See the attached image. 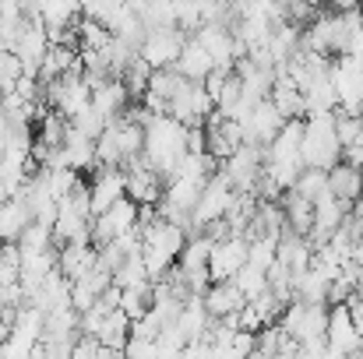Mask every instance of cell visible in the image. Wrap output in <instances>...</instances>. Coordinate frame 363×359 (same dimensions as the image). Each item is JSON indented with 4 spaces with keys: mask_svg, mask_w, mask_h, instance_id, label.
<instances>
[{
    "mask_svg": "<svg viewBox=\"0 0 363 359\" xmlns=\"http://www.w3.org/2000/svg\"><path fill=\"white\" fill-rule=\"evenodd\" d=\"M187 155V123L173 120L169 113H152L145 123V162L162 176L173 180Z\"/></svg>",
    "mask_w": 363,
    "mask_h": 359,
    "instance_id": "obj_1",
    "label": "cell"
},
{
    "mask_svg": "<svg viewBox=\"0 0 363 359\" xmlns=\"http://www.w3.org/2000/svg\"><path fill=\"white\" fill-rule=\"evenodd\" d=\"M342 162V144L335 137V113L303 120V166L307 169H332Z\"/></svg>",
    "mask_w": 363,
    "mask_h": 359,
    "instance_id": "obj_2",
    "label": "cell"
},
{
    "mask_svg": "<svg viewBox=\"0 0 363 359\" xmlns=\"http://www.w3.org/2000/svg\"><path fill=\"white\" fill-rule=\"evenodd\" d=\"M237 201H240V190L230 183V176L219 169L208 183H205V190H201V198H198V205H194V212H191V233H201L208 222H219V219H226L233 208H237Z\"/></svg>",
    "mask_w": 363,
    "mask_h": 359,
    "instance_id": "obj_3",
    "label": "cell"
},
{
    "mask_svg": "<svg viewBox=\"0 0 363 359\" xmlns=\"http://www.w3.org/2000/svg\"><path fill=\"white\" fill-rule=\"evenodd\" d=\"M43 92H46V106L57 110V113H64L67 120L78 117V113L92 103V85L85 81L82 67H74L71 74H64V78L43 85Z\"/></svg>",
    "mask_w": 363,
    "mask_h": 359,
    "instance_id": "obj_4",
    "label": "cell"
},
{
    "mask_svg": "<svg viewBox=\"0 0 363 359\" xmlns=\"http://www.w3.org/2000/svg\"><path fill=\"white\" fill-rule=\"evenodd\" d=\"M187 32L177 28V25H166V28H148L145 42H141V60L152 67V71H162V67H173L187 46Z\"/></svg>",
    "mask_w": 363,
    "mask_h": 359,
    "instance_id": "obj_5",
    "label": "cell"
},
{
    "mask_svg": "<svg viewBox=\"0 0 363 359\" xmlns=\"http://www.w3.org/2000/svg\"><path fill=\"white\" fill-rule=\"evenodd\" d=\"M138 219H141V205H134L130 198H123L113 208H106L103 215L92 219V243L96 246H106L113 239L127 237L130 229H138Z\"/></svg>",
    "mask_w": 363,
    "mask_h": 359,
    "instance_id": "obj_6",
    "label": "cell"
},
{
    "mask_svg": "<svg viewBox=\"0 0 363 359\" xmlns=\"http://www.w3.org/2000/svg\"><path fill=\"white\" fill-rule=\"evenodd\" d=\"M332 85L339 96V110L360 113L363 106V60L357 57H335L332 60Z\"/></svg>",
    "mask_w": 363,
    "mask_h": 359,
    "instance_id": "obj_7",
    "label": "cell"
},
{
    "mask_svg": "<svg viewBox=\"0 0 363 359\" xmlns=\"http://www.w3.org/2000/svg\"><path fill=\"white\" fill-rule=\"evenodd\" d=\"M194 39L208 50V57L216 60V67H237V60L247 57L243 53V46L237 42V32L230 28V25H223V21H212V25H201L198 32H194Z\"/></svg>",
    "mask_w": 363,
    "mask_h": 359,
    "instance_id": "obj_8",
    "label": "cell"
},
{
    "mask_svg": "<svg viewBox=\"0 0 363 359\" xmlns=\"http://www.w3.org/2000/svg\"><path fill=\"white\" fill-rule=\"evenodd\" d=\"M89 198H92V215H103L106 208H113L117 201H123L127 198V173H123V166H99V169H92Z\"/></svg>",
    "mask_w": 363,
    "mask_h": 359,
    "instance_id": "obj_9",
    "label": "cell"
},
{
    "mask_svg": "<svg viewBox=\"0 0 363 359\" xmlns=\"http://www.w3.org/2000/svg\"><path fill=\"white\" fill-rule=\"evenodd\" d=\"M127 173V198L134 205H159L162 201V190H166V180L145 162V159H130L123 166Z\"/></svg>",
    "mask_w": 363,
    "mask_h": 359,
    "instance_id": "obj_10",
    "label": "cell"
},
{
    "mask_svg": "<svg viewBox=\"0 0 363 359\" xmlns=\"http://www.w3.org/2000/svg\"><path fill=\"white\" fill-rule=\"evenodd\" d=\"M247 261H250V243L243 237L219 239V243L212 246V257H208L212 282H230V278H237V271H240Z\"/></svg>",
    "mask_w": 363,
    "mask_h": 359,
    "instance_id": "obj_11",
    "label": "cell"
},
{
    "mask_svg": "<svg viewBox=\"0 0 363 359\" xmlns=\"http://www.w3.org/2000/svg\"><path fill=\"white\" fill-rule=\"evenodd\" d=\"M85 0H39V21L50 32V42H64L67 32L78 28Z\"/></svg>",
    "mask_w": 363,
    "mask_h": 359,
    "instance_id": "obj_12",
    "label": "cell"
},
{
    "mask_svg": "<svg viewBox=\"0 0 363 359\" xmlns=\"http://www.w3.org/2000/svg\"><path fill=\"white\" fill-rule=\"evenodd\" d=\"M325 338H328V349H335V353H342V356L363 349V338H360V331H357V324H353L350 303L328 307V335H325Z\"/></svg>",
    "mask_w": 363,
    "mask_h": 359,
    "instance_id": "obj_13",
    "label": "cell"
},
{
    "mask_svg": "<svg viewBox=\"0 0 363 359\" xmlns=\"http://www.w3.org/2000/svg\"><path fill=\"white\" fill-rule=\"evenodd\" d=\"M282 127H286V117L272 106V99H264V103H257V106L250 110V117L243 120V137H247L250 144L268 148L272 137H275Z\"/></svg>",
    "mask_w": 363,
    "mask_h": 359,
    "instance_id": "obj_14",
    "label": "cell"
},
{
    "mask_svg": "<svg viewBox=\"0 0 363 359\" xmlns=\"http://www.w3.org/2000/svg\"><path fill=\"white\" fill-rule=\"evenodd\" d=\"M96 264H99V246L96 243H67V246H60L57 268H60V275L67 282H78V278L92 275Z\"/></svg>",
    "mask_w": 363,
    "mask_h": 359,
    "instance_id": "obj_15",
    "label": "cell"
},
{
    "mask_svg": "<svg viewBox=\"0 0 363 359\" xmlns=\"http://www.w3.org/2000/svg\"><path fill=\"white\" fill-rule=\"evenodd\" d=\"M201 303H205V310H208L212 321H223V317L240 314L243 307H247V296L237 289V282L230 278V282H212L208 292L201 296Z\"/></svg>",
    "mask_w": 363,
    "mask_h": 359,
    "instance_id": "obj_16",
    "label": "cell"
},
{
    "mask_svg": "<svg viewBox=\"0 0 363 359\" xmlns=\"http://www.w3.org/2000/svg\"><path fill=\"white\" fill-rule=\"evenodd\" d=\"M60 155H64V166H67V169H74V173H89V169H99V155H96V137H89V134H82V130H74V127L67 130Z\"/></svg>",
    "mask_w": 363,
    "mask_h": 359,
    "instance_id": "obj_17",
    "label": "cell"
},
{
    "mask_svg": "<svg viewBox=\"0 0 363 359\" xmlns=\"http://www.w3.org/2000/svg\"><path fill=\"white\" fill-rule=\"evenodd\" d=\"M328 190H332L339 201L357 205V201L363 198V169L342 159L339 166H332V169H328Z\"/></svg>",
    "mask_w": 363,
    "mask_h": 359,
    "instance_id": "obj_18",
    "label": "cell"
},
{
    "mask_svg": "<svg viewBox=\"0 0 363 359\" xmlns=\"http://www.w3.org/2000/svg\"><path fill=\"white\" fill-rule=\"evenodd\" d=\"M279 261L289 264L293 275H303V271L314 264V246H311V239L293 233V229H282V237H279Z\"/></svg>",
    "mask_w": 363,
    "mask_h": 359,
    "instance_id": "obj_19",
    "label": "cell"
},
{
    "mask_svg": "<svg viewBox=\"0 0 363 359\" xmlns=\"http://www.w3.org/2000/svg\"><path fill=\"white\" fill-rule=\"evenodd\" d=\"M173 67H177L187 81H201V85H205V78L216 71V60H212V57H208V50L191 35V39H187V46H184V53H180V60H177Z\"/></svg>",
    "mask_w": 363,
    "mask_h": 359,
    "instance_id": "obj_20",
    "label": "cell"
},
{
    "mask_svg": "<svg viewBox=\"0 0 363 359\" xmlns=\"http://www.w3.org/2000/svg\"><path fill=\"white\" fill-rule=\"evenodd\" d=\"M127 99H130V92H127L123 78H110L106 85H99V89L92 92V106L110 120V123L127 113Z\"/></svg>",
    "mask_w": 363,
    "mask_h": 359,
    "instance_id": "obj_21",
    "label": "cell"
},
{
    "mask_svg": "<svg viewBox=\"0 0 363 359\" xmlns=\"http://www.w3.org/2000/svg\"><path fill=\"white\" fill-rule=\"evenodd\" d=\"M279 201H282V212H286V229L307 237V233L314 229V201H307V198L296 194V190H286Z\"/></svg>",
    "mask_w": 363,
    "mask_h": 359,
    "instance_id": "obj_22",
    "label": "cell"
},
{
    "mask_svg": "<svg viewBox=\"0 0 363 359\" xmlns=\"http://www.w3.org/2000/svg\"><path fill=\"white\" fill-rule=\"evenodd\" d=\"M28 226H32V212L18 198L0 205V243H18Z\"/></svg>",
    "mask_w": 363,
    "mask_h": 359,
    "instance_id": "obj_23",
    "label": "cell"
},
{
    "mask_svg": "<svg viewBox=\"0 0 363 359\" xmlns=\"http://www.w3.org/2000/svg\"><path fill=\"white\" fill-rule=\"evenodd\" d=\"M268 99H272V106L286 120H303V113H307V110H303V92H300L286 74H279V81H275V89H272Z\"/></svg>",
    "mask_w": 363,
    "mask_h": 359,
    "instance_id": "obj_24",
    "label": "cell"
},
{
    "mask_svg": "<svg viewBox=\"0 0 363 359\" xmlns=\"http://www.w3.org/2000/svg\"><path fill=\"white\" fill-rule=\"evenodd\" d=\"M328 289H332V278L321 275L318 268H307L303 275H296V300L300 303H311V307L325 303L328 307Z\"/></svg>",
    "mask_w": 363,
    "mask_h": 359,
    "instance_id": "obj_25",
    "label": "cell"
},
{
    "mask_svg": "<svg viewBox=\"0 0 363 359\" xmlns=\"http://www.w3.org/2000/svg\"><path fill=\"white\" fill-rule=\"evenodd\" d=\"M96 342L106 346V349H113V353H123V346L130 342V317H127L123 310H110Z\"/></svg>",
    "mask_w": 363,
    "mask_h": 359,
    "instance_id": "obj_26",
    "label": "cell"
},
{
    "mask_svg": "<svg viewBox=\"0 0 363 359\" xmlns=\"http://www.w3.org/2000/svg\"><path fill=\"white\" fill-rule=\"evenodd\" d=\"M96 155H99V166H123L121 127H117V120L96 137Z\"/></svg>",
    "mask_w": 363,
    "mask_h": 359,
    "instance_id": "obj_27",
    "label": "cell"
},
{
    "mask_svg": "<svg viewBox=\"0 0 363 359\" xmlns=\"http://www.w3.org/2000/svg\"><path fill=\"white\" fill-rule=\"evenodd\" d=\"M293 190L318 205L321 198H328V194H332V190H328V169H307V166H303V173H300V180H296V187H293Z\"/></svg>",
    "mask_w": 363,
    "mask_h": 359,
    "instance_id": "obj_28",
    "label": "cell"
},
{
    "mask_svg": "<svg viewBox=\"0 0 363 359\" xmlns=\"http://www.w3.org/2000/svg\"><path fill=\"white\" fill-rule=\"evenodd\" d=\"M141 282H152V278H148V268H145V261H141V253L123 257V264L113 271V285L130 289V285H141Z\"/></svg>",
    "mask_w": 363,
    "mask_h": 359,
    "instance_id": "obj_29",
    "label": "cell"
},
{
    "mask_svg": "<svg viewBox=\"0 0 363 359\" xmlns=\"http://www.w3.org/2000/svg\"><path fill=\"white\" fill-rule=\"evenodd\" d=\"M360 134H363V117L360 113L335 110V137H339L342 152H346V148H353V144H360Z\"/></svg>",
    "mask_w": 363,
    "mask_h": 359,
    "instance_id": "obj_30",
    "label": "cell"
},
{
    "mask_svg": "<svg viewBox=\"0 0 363 359\" xmlns=\"http://www.w3.org/2000/svg\"><path fill=\"white\" fill-rule=\"evenodd\" d=\"M233 282H237V289H240L247 300H254V296H261V292L268 289V271H261V268H254V264H243Z\"/></svg>",
    "mask_w": 363,
    "mask_h": 359,
    "instance_id": "obj_31",
    "label": "cell"
},
{
    "mask_svg": "<svg viewBox=\"0 0 363 359\" xmlns=\"http://www.w3.org/2000/svg\"><path fill=\"white\" fill-rule=\"evenodd\" d=\"M275 261H279V239H272V237L250 239V261H247V264H254V268L268 271Z\"/></svg>",
    "mask_w": 363,
    "mask_h": 359,
    "instance_id": "obj_32",
    "label": "cell"
},
{
    "mask_svg": "<svg viewBox=\"0 0 363 359\" xmlns=\"http://www.w3.org/2000/svg\"><path fill=\"white\" fill-rule=\"evenodd\" d=\"M152 74H155V71H152V67H148V64L138 57V60H134V64L123 71V85H127V92L141 99V96L148 92V81H152Z\"/></svg>",
    "mask_w": 363,
    "mask_h": 359,
    "instance_id": "obj_33",
    "label": "cell"
},
{
    "mask_svg": "<svg viewBox=\"0 0 363 359\" xmlns=\"http://www.w3.org/2000/svg\"><path fill=\"white\" fill-rule=\"evenodd\" d=\"M71 127H74V130H82V134H89V137H99V134L110 127V120H106L99 110H96V106H92V103H89V106H85L78 117H71Z\"/></svg>",
    "mask_w": 363,
    "mask_h": 359,
    "instance_id": "obj_34",
    "label": "cell"
},
{
    "mask_svg": "<svg viewBox=\"0 0 363 359\" xmlns=\"http://www.w3.org/2000/svg\"><path fill=\"white\" fill-rule=\"evenodd\" d=\"M121 359H162V349H159V342H145V338H130V342L123 346Z\"/></svg>",
    "mask_w": 363,
    "mask_h": 359,
    "instance_id": "obj_35",
    "label": "cell"
},
{
    "mask_svg": "<svg viewBox=\"0 0 363 359\" xmlns=\"http://www.w3.org/2000/svg\"><path fill=\"white\" fill-rule=\"evenodd\" d=\"M350 261H357V264H363V237L357 239V243H353V257H350Z\"/></svg>",
    "mask_w": 363,
    "mask_h": 359,
    "instance_id": "obj_36",
    "label": "cell"
},
{
    "mask_svg": "<svg viewBox=\"0 0 363 359\" xmlns=\"http://www.w3.org/2000/svg\"><path fill=\"white\" fill-rule=\"evenodd\" d=\"M360 18H363V11H360Z\"/></svg>",
    "mask_w": 363,
    "mask_h": 359,
    "instance_id": "obj_37",
    "label": "cell"
}]
</instances>
